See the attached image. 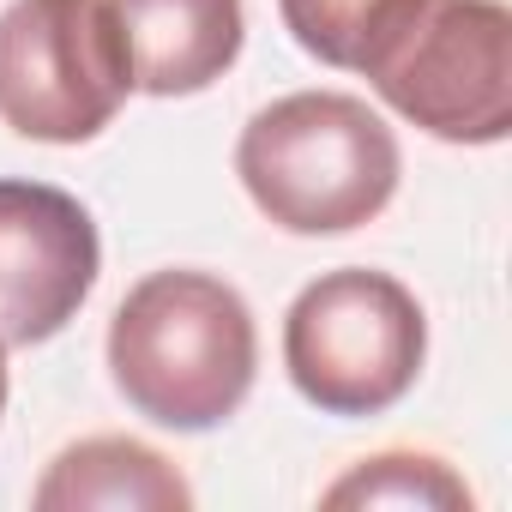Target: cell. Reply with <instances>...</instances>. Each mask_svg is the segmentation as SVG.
<instances>
[{
	"label": "cell",
	"mask_w": 512,
	"mask_h": 512,
	"mask_svg": "<svg viewBox=\"0 0 512 512\" xmlns=\"http://www.w3.org/2000/svg\"><path fill=\"white\" fill-rule=\"evenodd\" d=\"M31 506L37 512H187L193 488L145 440L91 434L43 470Z\"/></svg>",
	"instance_id": "ba28073f"
},
{
	"label": "cell",
	"mask_w": 512,
	"mask_h": 512,
	"mask_svg": "<svg viewBox=\"0 0 512 512\" xmlns=\"http://www.w3.org/2000/svg\"><path fill=\"white\" fill-rule=\"evenodd\" d=\"M109 13L133 61V91L145 97H193L217 85L247 43L241 0H109Z\"/></svg>",
	"instance_id": "52a82bcc"
},
{
	"label": "cell",
	"mask_w": 512,
	"mask_h": 512,
	"mask_svg": "<svg viewBox=\"0 0 512 512\" xmlns=\"http://www.w3.org/2000/svg\"><path fill=\"white\" fill-rule=\"evenodd\" d=\"M428 356L422 302L368 266H338L314 278L284 314V368L296 392L326 416L392 410Z\"/></svg>",
	"instance_id": "3957f363"
},
{
	"label": "cell",
	"mask_w": 512,
	"mask_h": 512,
	"mask_svg": "<svg viewBox=\"0 0 512 512\" xmlns=\"http://www.w3.org/2000/svg\"><path fill=\"white\" fill-rule=\"evenodd\" d=\"M260 374V332L235 284L211 272H151L109 320V380L157 428L205 434L229 422Z\"/></svg>",
	"instance_id": "6da1fadb"
},
{
	"label": "cell",
	"mask_w": 512,
	"mask_h": 512,
	"mask_svg": "<svg viewBox=\"0 0 512 512\" xmlns=\"http://www.w3.org/2000/svg\"><path fill=\"white\" fill-rule=\"evenodd\" d=\"M103 272L91 211L49 181H0V344L55 338Z\"/></svg>",
	"instance_id": "8992f818"
},
{
	"label": "cell",
	"mask_w": 512,
	"mask_h": 512,
	"mask_svg": "<svg viewBox=\"0 0 512 512\" xmlns=\"http://www.w3.org/2000/svg\"><path fill=\"white\" fill-rule=\"evenodd\" d=\"M362 73L410 127L446 145L512 133V13L500 0H416Z\"/></svg>",
	"instance_id": "277c9868"
},
{
	"label": "cell",
	"mask_w": 512,
	"mask_h": 512,
	"mask_svg": "<svg viewBox=\"0 0 512 512\" xmlns=\"http://www.w3.org/2000/svg\"><path fill=\"white\" fill-rule=\"evenodd\" d=\"M320 506H446V512H464L470 488H464V476L446 458H428V452H374L350 476H338L320 494Z\"/></svg>",
	"instance_id": "30bf717a"
},
{
	"label": "cell",
	"mask_w": 512,
	"mask_h": 512,
	"mask_svg": "<svg viewBox=\"0 0 512 512\" xmlns=\"http://www.w3.org/2000/svg\"><path fill=\"white\" fill-rule=\"evenodd\" d=\"M235 175L290 235H344L374 223L404 175L398 133L344 91H290L241 127Z\"/></svg>",
	"instance_id": "7a4b0ae2"
},
{
	"label": "cell",
	"mask_w": 512,
	"mask_h": 512,
	"mask_svg": "<svg viewBox=\"0 0 512 512\" xmlns=\"http://www.w3.org/2000/svg\"><path fill=\"white\" fill-rule=\"evenodd\" d=\"M410 7L416 0H278L296 49L338 73H362Z\"/></svg>",
	"instance_id": "9c48e42d"
},
{
	"label": "cell",
	"mask_w": 512,
	"mask_h": 512,
	"mask_svg": "<svg viewBox=\"0 0 512 512\" xmlns=\"http://www.w3.org/2000/svg\"><path fill=\"white\" fill-rule=\"evenodd\" d=\"M0 416H7V344H0Z\"/></svg>",
	"instance_id": "8fae6325"
},
{
	"label": "cell",
	"mask_w": 512,
	"mask_h": 512,
	"mask_svg": "<svg viewBox=\"0 0 512 512\" xmlns=\"http://www.w3.org/2000/svg\"><path fill=\"white\" fill-rule=\"evenodd\" d=\"M133 91L109 0H13L0 13V121L37 145L97 139Z\"/></svg>",
	"instance_id": "5b68a950"
}]
</instances>
